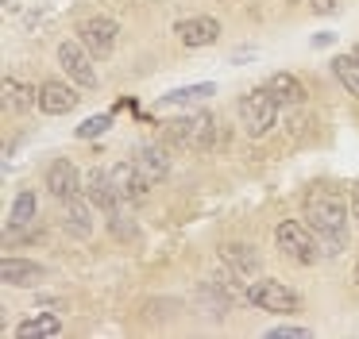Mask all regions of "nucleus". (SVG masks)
<instances>
[{"instance_id":"1","label":"nucleus","mask_w":359,"mask_h":339,"mask_svg":"<svg viewBox=\"0 0 359 339\" xmlns=\"http://www.w3.org/2000/svg\"><path fill=\"white\" fill-rule=\"evenodd\" d=\"M305 220H309L325 254H340L348 247V208H344V200L336 193H325V189L313 193L305 200Z\"/></svg>"},{"instance_id":"2","label":"nucleus","mask_w":359,"mask_h":339,"mask_svg":"<svg viewBox=\"0 0 359 339\" xmlns=\"http://www.w3.org/2000/svg\"><path fill=\"white\" fill-rule=\"evenodd\" d=\"M166 135H170V143L186 146V151H212L220 139V127L212 112H197V116H186V120L166 123Z\"/></svg>"},{"instance_id":"3","label":"nucleus","mask_w":359,"mask_h":339,"mask_svg":"<svg viewBox=\"0 0 359 339\" xmlns=\"http://www.w3.org/2000/svg\"><path fill=\"white\" fill-rule=\"evenodd\" d=\"M236 112H240V123L243 131H248L251 139H263L266 131L274 127V116H278V100H274V92L266 89H251L240 97V104H236Z\"/></svg>"},{"instance_id":"4","label":"nucleus","mask_w":359,"mask_h":339,"mask_svg":"<svg viewBox=\"0 0 359 339\" xmlns=\"http://www.w3.org/2000/svg\"><path fill=\"white\" fill-rule=\"evenodd\" d=\"M274 243H278L282 254H290L294 262H302V266H309V262H317V235H313L309 223H297V220H282L278 228H274Z\"/></svg>"},{"instance_id":"5","label":"nucleus","mask_w":359,"mask_h":339,"mask_svg":"<svg viewBox=\"0 0 359 339\" xmlns=\"http://www.w3.org/2000/svg\"><path fill=\"white\" fill-rule=\"evenodd\" d=\"M248 300L263 312H297L302 308V297L290 289L286 282H274V277H263V282L248 285Z\"/></svg>"},{"instance_id":"6","label":"nucleus","mask_w":359,"mask_h":339,"mask_svg":"<svg viewBox=\"0 0 359 339\" xmlns=\"http://www.w3.org/2000/svg\"><path fill=\"white\" fill-rule=\"evenodd\" d=\"M93 54H89V46L74 43V39H66L62 46H58V66L66 69V77H70L74 85H81V89H97V69H93Z\"/></svg>"},{"instance_id":"7","label":"nucleus","mask_w":359,"mask_h":339,"mask_svg":"<svg viewBox=\"0 0 359 339\" xmlns=\"http://www.w3.org/2000/svg\"><path fill=\"white\" fill-rule=\"evenodd\" d=\"M78 35H81V43L89 46L93 58H109V54L116 50L120 27H116V20H109V15H89V20L78 23Z\"/></svg>"},{"instance_id":"8","label":"nucleus","mask_w":359,"mask_h":339,"mask_svg":"<svg viewBox=\"0 0 359 339\" xmlns=\"http://www.w3.org/2000/svg\"><path fill=\"white\" fill-rule=\"evenodd\" d=\"M47 189L55 193L58 200H70V197H78V193L86 189V181H81L78 166H74L70 158H55L47 166Z\"/></svg>"},{"instance_id":"9","label":"nucleus","mask_w":359,"mask_h":339,"mask_svg":"<svg viewBox=\"0 0 359 339\" xmlns=\"http://www.w3.org/2000/svg\"><path fill=\"white\" fill-rule=\"evenodd\" d=\"M174 35L182 39V46H212L220 39V23L212 15H194V20H182L174 23Z\"/></svg>"},{"instance_id":"10","label":"nucleus","mask_w":359,"mask_h":339,"mask_svg":"<svg viewBox=\"0 0 359 339\" xmlns=\"http://www.w3.org/2000/svg\"><path fill=\"white\" fill-rule=\"evenodd\" d=\"M86 197H89V205H97L104 216H109L112 208L124 205V200L116 197V185H112L109 170H89V174H86Z\"/></svg>"},{"instance_id":"11","label":"nucleus","mask_w":359,"mask_h":339,"mask_svg":"<svg viewBox=\"0 0 359 339\" xmlns=\"http://www.w3.org/2000/svg\"><path fill=\"white\" fill-rule=\"evenodd\" d=\"M112 185H116V197L124 200V205H132V200H143L151 193V181L135 170V162H120L116 170H112Z\"/></svg>"},{"instance_id":"12","label":"nucleus","mask_w":359,"mask_h":339,"mask_svg":"<svg viewBox=\"0 0 359 339\" xmlns=\"http://www.w3.org/2000/svg\"><path fill=\"white\" fill-rule=\"evenodd\" d=\"M39 108L47 116H66V112L78 108V92L66 81H43L39 85Z\"/></svg>"},{"instance_id":"13","label":"nucleus","mask_w":359,"mask_h":339,"mask_svg":"<svg viewBox=\"0 0 359 339\" xmlns=\"http://www.w3.org/2000/svg\"><path fill=\"white\" fill-rule=\"evenodd\" d=\"M0 277H4L8 285L32 289V285H39L43 277H47V270H43L39 262H27V258H4V266H0Z\"/></svg>"},{"instance_id":"14","label":"nucleus","mask_w":359,"mask_h":339,"mask_svg":"<svg viewBox=\"0 0 359 339\" xmlns=\"http://www.w3.org/2000/svg\"><path fill=\"white\" fill-rule=\"evenodd\" d=\"M132 162H135V170H140V174L147 177L151 185L163 181V177L170 174V158H166V151H163V146H155V143L140 146V154H135Z\"/></svg>"},{"instance_id":"15","label":"nucleus","mask_w":359,"mask_h":339,"mask_svg":"<svg viewBox=\"0 0 359 339\" xmlns=\"http://www.w3.org/2000/svg\"><path fill=\"white\" fill-rule=\"evenodd\" d=\"M66 205V216H62V228H66V235H74V239H89L93 235V220H89V205L81 200V193L78 197H70V200H62Z\"/></svg>"},{"instance_id":"16","label":"nucleus","mask_w":359,"mask_h":339,"mask_svg":"<svg viewBox=\"0 0 359 339\" xmlns=\"http://www.w3.org/2000/svg\"><path fill=\"white\" fill-rule=\"evenodd\" d=\"M58 331H62V320L50 316V312H39V316H32V320L20 324L16 339H50V335H58Z\"/></svg>"},{"instance_id":"17","label":"nucleus","mask_w":359,"mask_h":339,"mask_svg":"<svg viewBox=\"0 0 359 339\" xmlns=\"http://www.w3.org/2000/svg\"><path fill=\"white\" fill-rule=\"evenodd\" d=\"M266 89L274 92L278 104H302V100H305V85L297 81L294 74H274L271 81H266Z\"/></svg>"},{"instance_id":"18","label":"nucleus","mask_w":359,"mask_h":339,"mask_svg":"<svg viewBox=\"0 0 359 339\" xmlns=\"http://www.w3.org/2000/svg\"><path fill=\"white\" fill-rule=\"evenodd\" d=\"M220 258H224L232 270H240V274H255V270H259V254L251 251L248 243H228V247H220Z\"/></svg>"},{"instance_id":"19","label":"nucleus","mask_w":359,"mask_h":339,"mask_svg":"<svg viewBox=\"0 0 359 339\" xmlns=\"http://www.w3.org/2000/svg\"><path fill=\"white\" fill-rule=\"evenodd\" d=\"M4 108H32L39 104V89H32V85L24 81H12V77H4Z\"/></svg>"},{"instance_id":"20","label":"nucleus","mask_w":359,"mask_h":339,"mask_svg":"<svg viewBox=\"0 0 359 339\" xmlns=\"http://www.w3.org/2000/svg\"><path fill=\"white\" fill-rule=\"evenodd\" d=\"M332 74H336V81L344 85V89L351 92V97H359V58L355 54H336L332 58Z\"/></svg>"},{"instance_id":"21","label":"nucleus","mask_w":359,"mask_h":339,"mask_svg":"<svg viewBox=\"0 0 359 339\" xmlns=\"http://www.w3.org/2000/svg\"><path fill=\"white\" fill-rule=\"evenodd\" d=\"M212 92H217V85L201 81V85H186V89H174L163 97V104H201V100H209Z\"/></svg>"},{"instance_id":"22","label":"nucleus","mask_w":359,"mask_h":339,"mask_svg":"<svg viewBox=\"0 0 359 339\" xmlns=\"http://www.w3.org/2000/svg\"><path fill=\"white\" fill-rule=\"evenodd\" d=\"M35 220V193L24 189L16 200H12V212H8V228H27Z\"/></svg>"},{"instance_id":"23","label":"nucleus","mask_w":359,"mask_h":339,"mask_svg":"<svg viewBox=\"0 0 359 339\" xmlns=\"http://www.w3.org/2000/svg\"><path fill=\"white\" fill-rule=\"evenodd\" d=\"M109 228H112V235L124 239V243H135V239H140V228L128 220L124 208H112V212H109Z\"/></svg>"},{"instance_id":"24","label":"nucleus","mask_w":359,"mask_h":339,"mask_svg":"<svg viewBox=\"0 0 359 339\" xmlns=\"http://www.w3.org/2000/svg\"><path fill=\"white\" fill-rule=\"evenodd\" d=\"M109 127H112V116L109 112H104V116H89V120L78 127V139H97V135H104Z\"/></svg>"},{"instance_id":"25","label":"nucleus","mask_w":359,"mask_h":339,"mask_svg":"<svg viewBox=\"0 0 359 339\" xmlns=\"http://www.w3.org/2000/svg\"><path fill=\"white\" fill-rule=\"evenodd\" d=\"M266 335H271V339H309L313 331L309 328H294V324H282V328H271Z\"/></svg>"},{"instance_id":"26","label":"nucleus","mask_w":359,"mask_h":339,"mask_svg":"<svg viewBox=\"0 0 359 339\" xmlns=\"http://www.w3.org/2000/svg\"><path fill=\"white\" fill-rule=\"evenodd\" d=\"M332 43H336L332 31H320V35H313V46H332Z\"/></svg>"},{"instance_id":"27","label":"nucleus","mask_w":359,"mask_h":339,"mask_svg":"<svg viewBox=\"0 0 359 339\" xmlns=\"http://www.w3.org/2000/svg\"><path fill=\"white\" fill-rule=\"evenodd\" d=\"M313 8L317 12H336V0H313Z\"/></svg>"},{"instance_id":"28","label":"nucleus","mask_w":359,"mask_h":339,"mask_svg":"<svg viewBox=\"0 0 359 339\" xmlns=\"http://www.w3.org/2000/svg\"><path fill=\"white\" fill-rule=\"evenodd\" d=\"M351 216H355V223H359V189L351 193Z\"/></svg>"},{"instance_id":"29","label":"nucleus","mask_w":359,"mask_h":339,"mask_svg":"<svg viewBox=\"0 0 359 339\" xmlns=\"http://www.w3.org/2000/svg\"><path fill=\"white\" fill-rule=\"evenodd\" d=\"M355 282H359V262H355Z\"/></svg>"},{"instance_id":"30","label":"nucleus","mask_w":359,"mask_h":339,"mask_svg":"<svg viewBox=\"0 0 359 339\" xmlns=\"http://www.w3.org/2000/svg\"><path fill=\"white\" fill-rule=\"evenodd\" d=\"M355 58H359V46H355Z\"/></svg>"}]
</instances>
